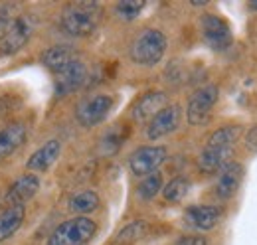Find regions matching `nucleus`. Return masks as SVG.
<instances>
[{"label":"nucleus","mask_w":257,"mask_h":245,"mask_svg":"<svg viewBox=\"0 0 257 245\" xmlns=\"http://www.w3.org/2000/svg\"><path fill=\"white\" fill-rule=\"evenodd\" d=\"M239 135H241L239 125H227L214 131L200 154V168L204 172H218L227 166L231 162L233 145L237 143Z\"/></svg>","instance_id":"1"},{"label":"nucleus","mask_w":257,"mask_h":245,"mask_svg":"<svg viewBox=\"0 0 257 245\" xmlns=\"http://www.w3.org/2000/svg\"><path fill=\"white\" fill-rule=\"evenodd\" d=\"M99 6L95 2H75L65 6L62 12V28L65 34L83 38L89 36L97 28L99 22Z\"/></svg>","instance_id":"2"},{"label":"nucleus","mask_w":257,"mask_h":245,"mask_svg":"<svg viewBox=\"0 0 257 245\" xmlns=\"http://www.w3.org/2000/svg\"><path fill=\"white\" fill-rule=\"evenodd\" d=\"M95 229L97 225L93 219L77 215L60 223L48 237L46 245H87L95 235Z\"/></svg>","instance_id":"3"},{"label":"nucleus","mask_w":257,"mask_h":245,"mask_svg":"<svg viewBox=\"0 0 257 245\" xmlns=\"http://www.w3.org/2000/svg\"><path fill=\"white\" fill-rule=\"evenodd\" d=\"M166 52V38L161 30H143L131 44V60L139 65H157Z\"/></svg>","instance_id":"4"},{"label":"nucleus","mask_w":257,"mask_h":245,"mask_svg":"<svg viewBox=\"0 0 257 245\" xmlns=\"http://www.w3.org/2000/svg\"><path fill=\"white\" fill-rule=\"evenodd\" d=\"M113 107V97L109 95H91L77 103L75 119L83 127H95L103 121Z\"/></svg>","instance_id":"5"},{"label":"nucleus","mask_w":257,"mask_h":245,"mask_svg":"<svg viewBox=\"0 0 257 245\" xmlns=\"http://www.w3.org/2000/svg\"><path fill=\"white\" fill-rule=\"evenodd\" d=\"M218 87L216 85H206L202 89L194 93L188 101V109H186V117L190 125H204L210 119V111L218 101Z\"/></svg>","instance_id":"6"},{"label":"nucleus","mask_w":257,"mask_h":245,"mask_svg":"<svg viewBox=\"0 0 257 245\" xmlns=\"http://www.w3.org/2000/svg\"><path fill=\"white\" fill-rule=\"evenodd\" d=\"M166 160L164 147H143L137 149L128 158V168L135 176H149L155 174L157 168Z\"/></svg>","instance_id":"7"},{"label":"nucleus","mask_w":257,"mask_h":245,"mask_svg":"<svg viewBox=\"0 0 257 245\" xmlns=\"http://www.w3.org/2000/svg\"><path fill=\"white\" fill-rule=\"evenodd\" d=\"M180 117H182V109L180 105H166L162 111H159L147 127V137L151 141H159L162 137L174 133L180 125Z\"/></svg>","instance_id":"8"},{"label":"nucleus","mask_w":257,"mask_h":245,"mask_svg":"<svg viewBox=\"0 0 257 245\" xmlns=\"http://www.w3.org/2000/svg\"><path fill=\"white\" fill-rule=\"evenodd\" d=\"M34 30V20L30 16H18L16 22L12 24V28L8 34L0 40V52L2 54H16L18 50H22L26 46V42L30 40Z\"/></svg>","instance_id":"9"},{"label":"nucleus","mask_w":257,"mask_h":245,"mask_svg":"<svg viewBox=\"0 0 257 245\" xmlns=\"http://www.w3.org/2000/svg\"><path fill=\"white\" fill-rule=\"evenodd\" d=\"M202 32H204L206 42L214 50H225L231 44V30L220 16L206 14L202 18Z\"/></svg>","instance_id":"10"},{"label":"nucleus","mask_w":257,"mask_h":245,"mask_svg":"<svg viewBox=\"0 0 257 245\" xmlns=\"http://www.w3.org/2000/svg\"><path fill=\"white\" fill-rule=\"evenodd\" d=\"M222 217V210L216 206H190L184 214L186 225H190L198 231H210L218 225Z\"/></svg>","instance_id":"11"},{"label":"nucleus","mask_w":257,"mask_h":245,"mask_svg":"<svg viewBox=\"0 0 257 245\" xmlns=\"http://www.w3.org/2000/svg\"><path fill=\"white\" fill-rule=\"evenodd\" d=\"M85 79H87V67L81 61L75 60L60 73H56V93L65 95V93L75 91L85 83Z\"/></svg>","instance_id":"12"},{"label":"nucleus","mask_w":257,"mask_h":245,"mask_svg":"<svg viewBox=\"0 0 257 245\" xmlns=\"http://www.w3.org/2000/svg\"><path fill=\"white\" fill-rule=\"evenodd\" d=\"M38 190H40V178L36 174H24L10 186L4 200L8 206H24L36 196Z\"/></svg>","instance_id":"13"},{"label":"nucleus","mask_w":257,"mask_h":245,"mask_svg":"<svg viewBox=\"0 0 257 245\" xmlns=\"http://www.w3.org/2000/svg\"><path fill=\"white\" fill-rule=\"evenodd\" d=\"M243 180V166L239 162H229L222 168L218 182H216V196L220 200H229L237 192L239 184Z\"/></svg>","instance_id":"14"},{"label":"nucleus","mask_w":257,"mask_h":245,"mask_svg":"<svg viewBox=\"0 0 257 245\" xmlns=\"http://www.w3.org/2000/svg\"><path fill=\"white\" fill-rule=\"evenodd\" d=\"M166 107V95L162 91H151L143 95L133 107V119L139 122L151 121L159 111Z\"/></svg>","instance_id":"15"},{"label":"nucleus","mask_w":257,"mask_h":245,"mask_svg":"<svg viewBox=\"0 0 257 245\" xmlns=\"http://www.w3.org/2000/svg\"><path fill=\"white\" fill-rule=\"evenodd\" d=\"M26 141V125L24 122H8L0 127V160L18 151Z\"/></svg>","instance_id":"16"},{"label":"nucleus","mask_w":257,"mask_h":245,"mask_svg":"<svg viewBox=\"0 0 257 245\" xmlns=\"http://www.w3.org/2000/svg\"><path fill=\"white\" fill-rule=\"evenodd\" d=\"M60 151H62V143L60 141H48L46 145H42L28 158V162H26L28 170H32V172H44V170H48L58 160Z\"/></svg>","instance_id":"17"},{"label":"nucleus","mask_w":257,"mask_h":245,"mask_svg":"<svg viewBox=\"0 0 257 245\" xmlns=\"http://www.w3.org/2000/svg\"><path fill=\"white\" fill-rule=\"evenodd\" d=\"M73 61H75V52L71 46H54V48L46 50L42 56V63L48 69H52L54 73H60Z\"/></svg>","instance_id":"18"},{"label":"nucleus","mask_w":257,"mask_h":245,"mask_svg":"<svg viewBox=\"0 0 257 245\" xmlns=\"http://www.w3.org/2000/svg\"><path fill=\"white\" fill-rule=\"evenodd\" d=\"M24 217H26L24 206H8L4 212H0V243L12 237L20 229Z\"/></svg>","instance_id":"19"},{"label":"nucleus","mask_w":257,"mask_h":245,"mask_svg":"<svg viewBox=\"0 0 257 245\" xmlns=\"http://www.w3.org/2000/svg\"><path fill=\"white\" fill-rule=\"evenodd\" d=\"M97 206H99V196L93 190H83V192H77L69 198V210L73 214H91L97 210Z\"/></svg>","instance_id":"20"},{"label":"nucleus","mask_w":257,"mask_h":245,"mask_svg":"<svg viewBox=\"0 0 257 245\" xmlns=\"http://www.w3.org/2000/svg\"><path fill=\"white\" fill-rule=\"evenodd\" d=\"M147 233V221L143 219H137V221H131L127 223L115 237V245H133L135 241L143 239V235Z\"/></svg>","instance_id":"21"},{"label":"nucleus","mask_w":257,"mask_h":245,"mask_svg":"<svg viewBox=\"0 0 257 245\" xmlns=\"http://www.w3.org/2000/svg\"><path fill=\"white\" fill-rule=\"evenodd\" d=\"M188 190H190V182H188L184 176H178V178L170 180V182L164 186L162 194H164V198H166L168 202H180V200L186 198Z\"/></svg>","instance_id":"22"},{"label":"nucleus","mask_w":257,"mask_h":245,"mask_svg":"<svg viewBox=\"0 0 257 245\" xmlns=\"http://www.w3.org/2000/svg\"><path fill=\"white\" fill-rule=\"evenodd\" d=\"M161 190H162V176L159 172L145 176L143 182L139 184V188H137V192H139V196L143 200H153Z\"/></svg>","instance_id":"23"},{"label":"nucleus","mask_w":257,"mask_h":245,"mask_svg":"<svg viewBox=\"0 0 257 245\" xmlns=\"http://www.w3.org/2000/svg\"><path fill=\"white\" fill-rule=\"evenodd\" d=\"M143 8H145V0H123L117 4L115 10L123 20H135Z\"/></svg>","instance_id":"24"},{"label":"nucleus","mask_w":257,"mask_h":245,"mask_svg":"<svg viewBox=\"0 0 257 245\" xmlns=\"http://www.w3.org/2000/svg\"><path fill=\"white\" fill-rule=\"evenodd\" d=\"M16 6L14 4H8V6H2L0 8V40L8 34V30L12 28V24L16 22Z\"/></svg>","instance_id":"25"},{"label":"nucleus","mask_w":257,"mask_h":245,"mask_svg":"<svg viewBox=\"0 0 257 245\" xmlns=\"http://www.w3.org/2000/svg\"><path fill=\"white\" fill-rule=\"evenodd\" d=\"M174 245H208V241L200 235H188V237H180Z\"/></svg>","instance_id":"26"},{"label":"nucleus","mask_w":257,"mask_h":245,"mask_svg":"<svg viewBox=\"0 0 257 245\" xmlns=\"http://www.w3.org/2000/svg\"><path fill=\"white\" fill-rule=\"evenodd\" d=\"M247 151L251 153H257V127H253L247 135Z\"/></svg>","instance_id":"27"},{"label":"nucleus","mask_w":257,"mask_h":245,"mask_svg":"<svg viewBox=\"0 0 257 245\" xmlns=\"http://www.w3.org/2000/svg\"><path fill=\"white\" fill-rule=\"evenodd\" d=\"M249 6H251V8H253V10H257V0H253V2H251V4H249Z\"/></svg>","instance_id":"28"}]
</instances>
